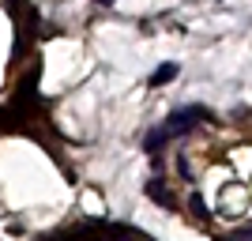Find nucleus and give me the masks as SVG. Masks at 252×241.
Returning a JSON list of instances; mask_svg holds the SVG:
<instances>
[{
	"label": "nucleus",
	"instance_id": "f257e3e1",
	"mask_svg": "<svg viewBox=\"0 0 252 241\" xmlns=\"http://www.w3.org/2000/svg\"><path fill=\"white\" fill-rule=\"evenodd\" d=\"M203 117H207V109H196V105H189V109H177V113H173L166 125H162V132H166V139L185 136L189 128H196V121H203Z\"/></svg>",
	"mask_w": 252,
	"mask_h": 241
},
{
	"label": "nucleus",
	"instance_id": "f03ea898",
	"mask_svg": "<svg viewBox=\"0 0 252 241\" xmlns=\"http://www.w3.org/2000/svg\"><path fill=\"white\" fill-rule=\"evenodd\" d=\"M147 196H151V200H158L162 207H173V192H169L162 181H151V185H147Z\"/></svg>",
	"mask_w": 252,
	"mask_h": 241
},
{
	"label": "nucleus",
	"instance_id": "7ed1b4c3",
	"mask_svg": "<svg viewBox=\"0 0 252 241\" xmlns=\"http://www.w3.org/2000/svg\"><path fill=\"white\" fill-rule=\"evenodd\" d=\"M177 75V64H158L155 68V75H151V87H162V83H169Z\"/></svg>",
	"mask_w": 252,
	"mask_h": 241
},
{
	"label": "nucleus",
	"instance_id": "20e7f679",
	"mask_svg": "<svg viewBox=\"0 0 252 241\" xmlns=\"http://www.w3.org/2000/svg\"><path fill=\"white\" fill-rule=\"evenodd\" d=\"M189 207H192V215H196V219H207V204H203V200H200V192H192Z\"/></svg>",
	"mask_w": 252,
	"mask_h": 241
},
{
	"label": "nucleus",
	"instance_id": "39448f33",
	"mask_svg": "<svg viewBox=\"0 0 252 241\" xmlns=\"http://www.w3.org/2000/svg\"><path fill=\"white\" fill-rule=\"evenodd\" d=\"M219 241H252V226H245V230H237V234H226V238H219Z\"/></svg>",
	"mask_w": 252,
	"mask_h": 241
}]
</instances>
